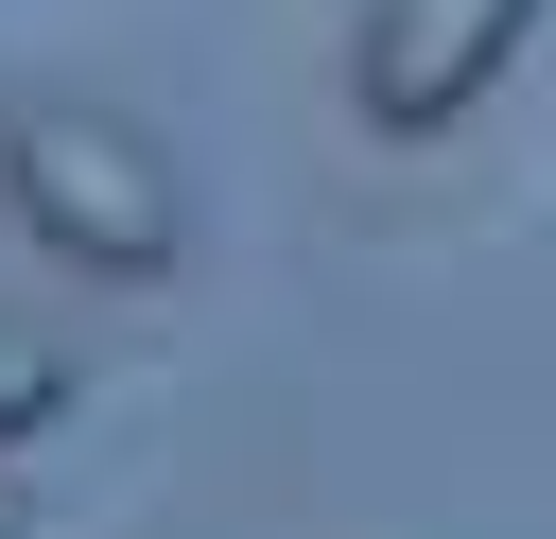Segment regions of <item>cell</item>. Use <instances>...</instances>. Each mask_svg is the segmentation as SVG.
I'll return each instance as SVG.
<instances>
[{"label":"cell","instance_id":"1","mask_svg":"<svg viewBox=\"0 0 556 539\" xmlns=\"http://www.w3.org/2000/svg\"><path fill=\"white\" fill-rule=\"evenodd\" d=\"M0 209H17V243H52V261L104 278V296H156V278L191 261V191H174V156H156L122 104H87V87L0 104Z\"/></svg>","mask_w":556,"mask_h":539},{"label":"cell","instance_id":"2","mask_svg":"<svg viewBox=\"0 0 556 539\" xmlns=\"http://www.w3.org/2000/svg\"><path fill=\"white\" fill-rule=\"evenodd\" d=\"M521 35H539V0H365V17H348V104H365V139H452V122L521 70Z\"/></svg>","mask_w":556,"mask_h":539},{"label":"cell","instance_id":"3","mask_svg":"<svg viewBox=\"0 0 556 539\" xmlns=\"http://www.w3.org/2000/svg\"><path fill=\"white\" fill-rule=\"evenodd\" d=\"M70 383H87V365H70V330L0 313V452H17V435H52V417H70Z\"/></svg>","mask_w":556,"mask_h":539},{"label":"cell","instance_id":"4","mask_svg":"<svg viewBox=\"0 0 556 539\" xmlns=\"http://www.w3.org/2000/svg\"><path fill=\"white\" fill-rule=\"evenodd\" d=\"M0 539H35V504H17V487H0Z\"/></svg>","mask_w":556,"mask_h":539}]
</instances>
